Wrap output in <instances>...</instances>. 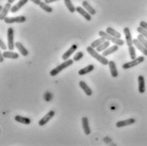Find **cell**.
Wrapping results in <instances>:
<instances>
[{
	"instance_id": "cell-15",
	"label": "cell",
	"mask_w": 147,
	"mask_h": 146,
	"mask_svg": "<svg viewBox=\"0 0 147 146\" xmlns=\"http://www.w3.org/2000/svg\"><path fill=\"white\" fill-rule=\"evenodd\" d=\"M133 45L135 46V48H138L140 52H141L145 56H147V48L142 44L139 42L138 39H134L133 40Z\"/></svg>"
},
{
	"instance_id": "cell-6",
	"label": "cell",
	"mask_w": 147,
	"mask_h": 146,
	"mask_svg": "<svg viewBox=\"0 0 147 146\" xmlns=\"http://www.w3.org/2000/svg\"><path fill=\"white\" fill-rule=\"evenodd\" d=\"M6 24H13V23H24L26 21V17L24 15H20L16 17H6L3 20Z\"/></svg>"
},
{
	"instance_id": "cell-37",
	"label": "cell",
	"mask_w": 147,
	"mask_h": 146,
	"mask_svg": "<svg viewBox=\"0 0 147 146\" xmlns=\"http://www.w3.org/2000/svg\"><path fill=\"white\" fill-rule=\"evenodd\" d=\"M56 1H59V0H45V2L47 3H54V2H56Z\"/></svg>"
},
{
	"instance_id": "cell-29",
	"label": "cell",
	"mask_w": 147,
	"mask_h": 146,
	"mask_svg": "<svg viewBox=\"0 0 147 146\" xmlns=\"http://www.w3.org/2000/svg\"><path fill=\"white\" fill-rule=\"evenodd\" d=\"M105 41H106V40H105L103 37H100L99 39H96V40H95L94 42H92L91 44H90V46H91L93 48H96V47H97V46H99L101 44L103 43Z\"/></svg>"
},
{
	"instance_id": "cell-17",
	"label": "cell",
	"mask_w": 147,
	"mask_h": 146,
	"mask_svg": "<svg viewBox=\"0 0 147 146\" xmlns=\"http://www.w3.org/2000/svg\"><path fill=\"white\" fill-rule=\"evenodd\" d=\"M28 1L29 0H20L14 6H12V8H11V10H10V12L11 13H16V12H18L21 8H23V6L24 5H26L27 3H28Z\"/></svg>"
},
{
	"instance_id": "cell-20",
	"label": "cell",
	"mask_w": 147,
	"mask_h": 146,
	"mask_svg": "<svg viewBox=\"0 0 147 146\" xmlns=\"http://www.w3.org/2000/svg\"><path fill=\"white\" fill-rule=\"evenodd\" d=\"M79 85H80V87L84 90V92L86 93V96H92V93H93V92H92V89L90 88V86H89L86 82H84V81L81 80V81H80Z\"/></svg>"
},
{
	"instance_id": "cell-25",
	"label": "cell",
	"mask_w": 147,
	"mask_h": 146,
	"mask_svg": "<svg viewBox=\"0 0 147 146\" xmlns=\"http://www.w3.org/2000/svg\"><path fill=\"white\" fill-rule=\"evenodd\" d=\"M63 1H64V4H65L66 8L68 9V10H69L71 14L76 12V8L74 7L73 3L71 2V0H63Z\"/></svg>"
},
{
	"instance_id": "cell-7",
	"label": "cell",
	"mask_w": 147,
	"mask_h": 146,
	"mask_svg": "<svg viewBox=\"0 0 147 146\" xmlns=\"http://www.w3.org/2000/svg\"><path fill=\"white\" fill-rule=\"evenodd\" d=\"M55 112L54 111H50V112H48L45 116H43V117L38 122V124L40 125V126H44L46 125L53 117L55 116Z\"/></svg>"
},
{
	"instance_id": "cell-38",
	"label": "cell",
	"mask_w": 147,
	"mask_h": 146,
	"mask_svg": "<svg viewBox=\"0 0 147 146\" xmlns=\"http://www.w3.org/2000/svg\"><path fill=\"white\" fill-rule=\"evenodd\" d=\"M4 57H3V53H0V63H3V60H4Z\"/></svg>"
},
{
	"instance_id": "cell-30",
	"label": "cell",
	"mask_w": 147,
	"mask_h": 146,
	"mask_svg": "<svg viewBox=\"0 0 147 146\" xmlns=\"http://www.w3.org/2000/svg\"><path fill=\"white\" fill-rule=\"evenodd\" d=\"M129 53L130 56V59H136V52H135V46L133 45L129 46Z\"/></svg>"
},
{
	"instance_id": "cell-5",
	"label": "cell",
	"mask_w": 147,
	"mask_h": 146,
	"mask_svg": "<svg viewBox=\"0 0 147 146\" xmlns=\"http://www.w3.org/2000/svg\"><path fill=\"white\" fill-rule=\"evenodd\" d=\"M7 39H8V47L10 51H13L15 47V31L12 27H9L7 30Z\"/></svg>"
},
{
	"instance_id": "cell-1",
	"label": "cell",
	"mask_w": 147,
	"mask_h": 146,
	"mask_svg": "<svg viewBox=\"0 0 147 146\" xmlns=\"http://www.w3.org/2000/svg\"><path fill=\"white\" fill-rule=\"evenodd\" d=\"M86 51H87V52L92 58H94L96 60H97V62H99L102 65H108L109 60L107 59L106 57H104L102 54H100L99 52H97L91 46H89L86 47Z\"/></svg>"
},
{
	"instance_id": "cell-33",
	"label": "cell",
	"mask_w": 147,
	"mask_h": 146,
	"mask_svg": "<svg viewBox=\"0 0 147 146\" xmlns=\"http://www.w3.org/2000/svg\"><path fill=\"white\" fill-rule=\"evenodd\" d=\"M137 31L140 33V34H141L142 36H144L147 39V30H146L143 29L142 27H140V26H139L138 28H137Z\"/></svg>"
},
{
	"instance_id": "cell-27",
	"label": "cell",
	"mask_w": 147,
	"mask_h": 146,
	"mask_svg": "<svg viewBox=\"0 0 147 146\" xmlns=\"http://www.w3.org/2000/svg\"><path fill=\"white\" fill-rule=\"evenodd\" d=\"M109 46H110V42L106 40L103 43L101 44L99 46H97V47L96 48V50L97 52H102L103 51H105L106 49H107Z\"/></svg>"
},
{
	"instance_id": "cell-3",
	"label": "cell",
	"mask_w": 147,
	"mask_h": 146,
	"mask_svg": "<svg viewBox=\"0 0 147 146\" xmlns=\"http://www.w3.org/2000/svg\"><path fill=\"white\" fill-rule=\"evenodd\" d=\"M98 35L101 36V37H103L105 40L107 41H109L113 43L116 44V45H118L119 46H123L124 45V41H123L121 38H117V37H114L111 35H109L107 31H104V30H100L98 32Z\"/></svg>"
},
{
	"instance_id": "cell-35",
	"label": "cell",
	"mask_w": 147,
	"mask_h": 146,
	"mask_svg": "<svg viewBox=\"0 0 147 146\" xmlns=\"http://www.w3.org/2000/svg\"><path fill=\"white\" fill-rule=\"evenodd\" d=\"M0 48H1L2 50H6V49H7L6 45H5L4 42H3V40H2V39H0Z\"/></svg>"
},
{
	"instance_id": "cell-23",
	"label": "cell",
	"mask_w": 147,
	"mask_h": 146,
	"mask_svg": "<svg viewBox=\"0 0 147 146\" xmlns=\"http://www.w3.org/2000/svg\"><path fill=\"white\" fill-rule=\"evenodd\" d=\"M94 69H95V66H94L93 64H90L88 66H86V67H85V68L80 69L78 73H79V75L83 76V75H86V74H87V73H90L91 71H93Z\"/></svg>"
},
{
	"instance_id": "cell-9",
	"label": "cell",
	"mask_w": 147,
	"mask_h": 146,
	"mask_svg": "<svg viewBox=\"0 0 147 146\" xmlns=\"http://www.w3.org/2000/svg\"><path fill=\"white\" fill-rule=\"evenodd\" d=\"M138 89L140 94H143L146 91V81L143 75L138 76Z\"/></svg>"
},
{
	"instance_id": "cell-39",
	"label": "cell",
	"mask_w": 147,
	"mask_h": 146,
	"mask_svg": "<svg viewBox=\"0 0 147 146\" xmlns=\"http://www.w3.org/2000/svg\"><path fill=\"white\" fill-rule=\"evenodd\" d=\"M15 0H8V3H13Z\"/></svg>"
},
{
	"instance_id": "cell-28",
	"label": "cell",
	"mask_w": 147,
	"mask_h": 146,
	"mask_svg": "<svg viewBox=\"0 0 147 146\" xmlns=\"http://www.w3.org/2000/svg\"><path fill=\"white\" fill-rule=\"evenodd\" d=\"M39 6H40V8L42 9H43L45 12H47V13H52L53 12V8L51 6H49L48 3H47L45 1H42V3Z\"/></svg>"
},
{
	"instance_id": "cell-4",
	"label": "cell",
	"mask_w": 147,
	"mask_h": 146,
	"mask_svg": "<svg viewBox=\"0 0 147 146\" xmlns=\"http://www.w3.org/2000/svg\"><path fill=\"white\" fill-rule=\"evenodd\" d=\"M143 62H145V57L144 56H140V57H138L136 59H131L130 62H128V63H125L123 64L122 68L123 69H132L134 67L142 63Z\"/></svg>"
},
{
	"instance_id": "cell-21",
	"label": "cell",
	"mask_w": 147,
	"mask_h": 146,
	"mask_svg": "<svg viewBox=\"0 0 147 146\" xmlns=\"http://www.w3.org/2000/svg\"><path fill=\"white\" fill-rule=\"evenodd\" d=\"M82 7L91 15H95L96 14V10L87 1H83L82 2Z\"/></svg>"
},
{
	"instance_id": "cell-34",
	"label": "cell",
	"mask_w": 147,
	"mask_h": 146,
	"mask_svg": "<svg viewBox=\"0 0 147 146\" xmlns=\"http://www.w3.org/2000/svg\"><path fill=\"white\" fill-rule=\"evenodd\" d=\"M140 26L147 30V22H146V21H140Z\"/></svg>"
},
{
	"instance_id": "cell-14",
	"label": "cell",
	"mask_w": 147,
	"mask_h": 146,
	"mask_svg": "<svg viewBox=\"0 0 147 146\" xmlns=\"http://www.w3.org/2000/svg\"><path fill=\"white\" fill-rule=\"evenodd\" d=\"M123 33H124V36H125V40H126V44L128 46H133V39L132 36H131V32H130V30L129 27H125L123 29Z\"/></svg>"
},
{
	"instance_id": "cell-2",
	"label": "cell",
	"mask_w": 147,
	"mask_h": 146,
	"mask_svg": "<svg viewBox=\"0 0 147 146\" xmlns=\"http://www.w3.org/2000/svg\"><path fill=\"white\" fill-rule=\"evenodd\" d=\"M74 59H68V60H64L63 61V63H62L61 64H59V66H57L55 69H53V70H51L50 71V75L51 76H56V75H58L59 73H61L63 69H67L68 67H69V66H71L72 64L74 63Z\"/></svg>"
},
{
	"instance_id": "cell-19",
	"label": "cell",
	"mask_w": 147,
	"mask_h": 146,
	"mask_svg": "<svg viewBox=\"0 0 147 146\" xmlns=\"http://www.w3.org/2000/svg\"><path fill=\"white\" fill-rule=\"evenodd\" d=\"M118 48H119V46H118V45H116V44H114L113 46H109L107 49H106L105 51H103L102 55L104 56V57L109 56V55H111V54L114 53L115 52H117V51L118 50Z\"/></svg>"
},
{
	"instance_id": "cell-11",
	"label": "cell",
	"mask_w": 147,
	"mask_h": 146,
	"mask_svg": "<svg viewBox=\"0 0 147 146\" xmlns=\"http://www.w3.org/2000/svg\"><path fill=\"white\" fill-rule=\"evenodd\" d=\"M76 12L79 13L81 16H83L87 21H90L91 20V15L90 13H88L82 6H78L76 8Z\"/></svg>"
},
{
	"instance_id": "cell-26",
	"label": "cell",
	"mask_w": 147,
	"mask_h": 146,
	"mask_svg": "<svg viewBox=\"0 0 147 146\" xmlns=\"http://www.w3.org/2000/svg\"><path fill=\"white\" fill-rule=\"evenodd\" d=\"M106 31L109 35H111V36H113L114 37H117V38H121V36H122V35L120 34V32H118V30H114L113 28H112V27H107V30H106Z\"/></svg>"
},
{
	"instance_id": "cell-16",
	"label": "cell",
	"mask_w": 147,
	"mask_h": 146,
	"mask_svg": "<svg viewBox=\"0 0 147 146\" xmlns=\"http://www.w3.org/2000/svg\"><path fill=\"white\" fill-rule=\"evenodd\" d=\"M108 66H109V69H110V73H111L112 77L117 78L118 76V71L115 62H113V61H109Z\"/></svg>"
},
{
	"instance_id": "cell-24",
	"label": "cell",
	"mask_w": 147,
	"mask_h": 146,
	"mask_svg": "<svg viewBox=\"0 0 147 146\" xmlns=\"http://www.w3.org/2000/svg\"><path fill=\"white\" fill-rule=\"evenodd\" d=\"M3 55L5 59H17L20 57V55L17 52H14L13 51H5L3 52Z\"/></svg>"
},
{
	"instance_id": "cell-36",
	"label": "cell",
	"mask_w": 147,
	"mask_h": 146,
	"mask_svg": "<svg viewBox=\"0 0 147 146\" xmlns=\"http://www.w3.org/2000/svg\"><path fill=\"white\" fill-rule=\"evenodd\" d=\"M30 1H31L33 3H35V4H36V5H40L41 3H42V0H30Z\"/></svg>"
},
{
	"instance_id": "cell-12",
	"label": "cell",
	"mask_w": 147,
	"mask_h": 146,
	"mask_svg": "<svg viewBox=\"0 0 147 146\" xmlns=\"http://www.w3.org/2000/svg\"><path fill=\"white\" fill-rule=\"evenodd\" d=\"M11 4L12 3H7L3 6V10L0 13V20H4V19L7 17V15L9 14V12L11 10V8H12V5Z\"/></svg>"
},
{
	"instance_id": "cell-32",
	"label": "cell",
	"mask_w": 147,
	"mask_h": 146,
	"mask_svg": "<svg viewBox=\"0 0 147 146\" xmlns=\"http://www.w3.org/2000/svg\"><path fill=\"white\" fill-rule=\"evenodd\" d=\"M83 57H84V53H83L82 52H78L74 55V62H78V61H80V59H83Z\"/></svg>"
},
{
	"instance_id": "cell-10",
	"label": "cell",
	"mask_w": 147,
	"mask_h": 146,
	"mask_svg": "<svg viewBox=\"0 0 147 146\" xmlns=\"http://www.w3.org/2000/svg\"><path fill=\"white\" fill-rule=\"evenodd\" d=\"M77 48H78V46L76 45V44H73L71 46H70V48H69L64 53H63V55L62 56V59L64 61V60H68V59H69L70 58V56L73 54L74 52L77 50Z\"/></svg>"
},
{
	"instance_id": "cell-31",
	"label": "cell",
	"mask_w": 147,
	"mask_h": 146,
	"mask_svg": "<svg viewBox=\"0 0 147 146\" xmlns=\"http://www.w3.org/2000/svg\"><path fill=\"white\" fill-rule=\"evenodd\" d=\"M137 39L139 40V42H140V43L142 44V45H144V46L147 48V39L144 36H142L141 34H140V35L138 36Z\"/></svg>"
},
{
	"instance_id": "cell-13",
	"label": "cell",
	"mask_w": 147,
	"mask_h": 146,
	"mask_svg": "<svg viewBox=\"0 0 147 146\" xmlns=\"http://www.w3.org/2000/svg\"><path fill=\"white\" fill-rule=\"evenodd\" d=\"M81 122H82V129L84 130V133L86 135L90 134V124H89V119L86 117H83L81 119Z\"/></svg>"
},
{
	"instance_id": "cell-40",
	"label": "cell",
	"mask_w": 147,
	"mask_h": 146,
	"mask_svg": "<svg viewBox=\"0 0 147 146\" xmlns=\"http://www.w3.org/2000/svg\"><path fill=\"white\" fill-rule=\"evenodd\" d=\"M42 1H45V0H42Z\"/></svg>"
},
{
	"instance_id": "cell-22",
	"label": "cell",
	"mask_w": 147,
	"mask_h": 146,
	"mask_svg": "<svg viewBox=\"0 0 147 146\" xmlns=\"http://www.w3.org/2000/svg\"><path fill=\"white\" fill-rule=\"evenodd\" d=\"M15 120L17 122L20 123H23L26 125H29L31 123V120L30 119L29 117H23V116H20V115H16L15 117Z\"/></svg>"
},
{
	"instance_id": "cell-18",
	"label": "cell",
	"mask_w": 147,
	"mask_h": 146,
	"mask_svg": "<svg viewBox=\"0 0 147 146\" xmlns=\"http://www.w3.org/2000/svg\"><path fill=\"white\" fill-rule=\"evenodd\" d=\"M15 47L18 49V51L20 52V53L22 55V56H24V57H26V56H28V54H29V51L23 46V44L21 43V42H15Z\"/></svg>"
},
{
	"instance_id": "cell-8",
	"label": "cell",
	"mask_w": 147,
	"mask_h": 146,
	"mask_svg": "<svg viewBox=\"0 0 147 146\" xmlns=\"http://www.w3.org/2000/svg\"><path fill=\"white\" fill-rule=\"evenodd\" d=\"M135 122H136V120L134 118H129L126 120L118 121V122H116V127L117 128H123V127L129 126V125H132L134 123H135Z\"/></svg>"
}]
</instances>
